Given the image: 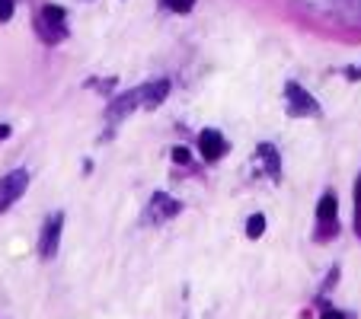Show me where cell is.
I'll return each instance as SVG.
<instances>
[{"instance_id":"1","label":"cell","mask_w":361,"mask_h":319,"mask_svg":"<svg viewBox=\"0 0 361 319\" xmlns=\"http://www.w3.org/2000/svg\"><path fill=\"white\" fill-rule=\"evenodd\" d=\"M285 96H288V112H291L294 118H317L320 115V102L313 99L301 84H285Z\"/></svg>"},{"instance_id":"2","label":"cell","mask_w":361,"mask_h":319,"mask_svg":"<svg viewBox=\"0 0 361 319\" xmlns=\"http://www.w3.org/2000/svg\"><path fill=\"white\" fill-rule=\"evenodd\" d=\"M26 185H29V173L26 169H13V173H7L0 179V214L26 192Z\"/></svg>"},{"instance_id":"3","label":"cell","mask_w":361,"mask_h":319,"mask_svg":"<svg viewBox=\"0 0 361 319\" xmlns=\"http://www.w3.org/2000/svg\"><path fill=\"white\" fill-rule=\"evenodd\" d=\"M61 224H64L61 214H55V218L45 220L42 243H39V255H42V259H55V252H58V240H61Z\"/></svg>"},{"instance_id":"4","label":"cell","mask_w":361,"mask_h":319,"mask_svg":"<svg viewBox=\"0 0 361 319\" xmlns=\"http://www.w3.org/2000/svg\"><path fill=\"white\" fill-rule=\"evenodd\" d=\"M198 151H202V157L208 160V163H214V160H221L227 153V141L221 137V131L208 128V131H202V137H198Z\"/></svg>"},{"instance_id":"5","label":"cell","mask_w":361,"mask_h":319,"mask_svg":"<svg viewBox=\"0 0 361 319\" xmlns=\"http://www.w3.org/2000/svg\"><path fill=\"white\" fill-rule=\"evenodd\" d=\"M336 211H339L336 195H333V192H326V195H323V198H320V204H317V218H320V230H323V233H326L329 227H339Z\"/></svg>"},{"instance_id":"6","label":"cell","mask_w":361,"mask_h":319,"mask_svg":"<svg viewBox=\"0 0 361 319\" xmlns=\"http://www.w3.org/2000/svg\"><path fill=\"white\" fill-rule=\"evenodd\" d=\"M138 106H144L141 86H138L135 93H125V96H118V99L112 102V112H109V118H112V122H118V118H122V115H128V112H135Z\"/></svg>"},{"instance_id":"7","label":"cell","mask_w":361,"mask_h":319,"mask_svg":"<svg viewBox=\"0 0 361 319\" xmlns=\"http://www.w3.org/2000/svg\"><path fill=\"white\" fill-rule=\"evenodd\" d=\"M176 211H183V208H179V202H173L169 195H163V192L154 195V202H151V218L154 220H167V218H173Z\"/></svg>"},{"instance_id":"8","label":"cell","mask_w":361,"mask_h":319,"mask_svg":"<svg viewBox=\"0 0 361 319\" xmlns=\"http://www.w3.org/2000/svg\"><path fill=\"white\" fill-rule=\"evenodd\" d=\"M169 93V80H154V84H144L141 86V96H144V109H154L157 102L167 99Z\"/></svg>"},{"instance_id":"9","label":"cell","mask_w":361,"mask_h":319,"mask_svg":"<svg viewBox=\"0 0 361 319\" xmlns=\"http://www.w3.org/2000/svg\"><path fill=\"white\" fill-rule=\"evenodd\" d=\"M259 157H262V163H266V169H269V176L281 179V163H278V151L272 144H259Z\"/></svg>"},{"instance_id":"10","label":"cell","mask_w":361,"mask_h":319,"mask_svg":"<svg viewBox=\"0 0 361 319\" xmlns=\"http://www.w3.org/2000/svg\"><path fill=\"white\" fill-rule=\"evenodd\" d=\"M262 233H266V218H262V214H252V218L246 220V236H250V240H259Z\"/></svg>"},{"instance_id":"11","label":"cell","mask_w":361,"mask_h":319,"mask_svg":"<svg viewBox=\"0 0 361 319\" xmlns=\"http://www.w3.org/2000/svg\"><path fill=\"white\" fill-rule=\"evenodd\" d=\"M192 3H195V0H167V7L176 10V13H189V10H192Z\"/></svg>"},{"instance_id":"12","label":"cell","mask_w":361,"mask_h":319,"mask_svg":"<svg viewBox=\"0 0 361 319\" xmlns=\"http://www.w3.org/2000/svg\"><path fill=\"white\" fill-rule=\"evenodd\" d=\"M13 17V0H0V23H7Z\"/></svg>"},{"instance_id":"13","label":"cell","mask_w":361,"mask_h":319,"mask_svg":"<svg viewBox=\"0 0 361 319\" xmlns=\"http://www.w3.org/2000/svg\"><path fill=\"white\" fill-rule=\"evenodd\" d=\"M173 160H176V163H189V151H185V147H176V151H173Z\"/></svg>"},{"instance_id":"14","label":"cell","mask_w":361,"mask_h":319,"mask_svg":"<svg viewBox=\"0 0 361 319\" xmlns=\"http://www.w3.org/2000/svg\"><path fill=\"white\" fill-rule=\"evenodd\" d=\"M320 319H349V316H342V313H339V310H326V313H323V316H320Z\"/></svg>"},{"instance_id":"15","label":"cell","mask_w":361,"mask_h":319,"mask_svg":"<svg viewBox=\"0 0 361 319\" xmlns=\"http://www.w3.org/2000/svg\"><path fill=\"white\" fill-rule=\"evenodd\" d=\"M355 204H358V220H361V179H358V188H355Z\"/></svg>"},{"instance_id":"16","label":"cell","mask_w":361,"mask_h":319,"mask_svg":"<svg viewBox=\"0 0 361 319\" xmlns=\"http://www.w3.org/2000/svg\"><path fill=\"white\" fill-rule=\"evenodd\" d=\"M7 137H10V128H7V125H0V141H7Z\"/></svg>"},{"instance_id":"17","label":"cell","mask_w":361,"mask_h":319,"mask_svg":"<svg viewBox=\"0 0 361 319\" xmlns=\"http://www.w3.org/2000/svg\"><path fill=\"white\" fill-rule=\"evenodd\" d=\"M349 3H352V7L358 10V13H361V0H349Z\"/></svg>"}]
</instances>
